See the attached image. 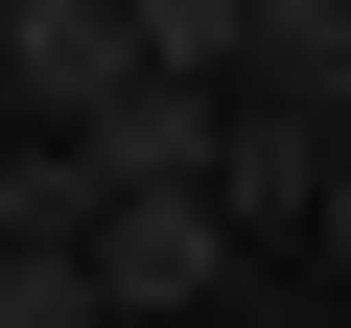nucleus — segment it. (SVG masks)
Wrapping results in <instances>:
<instances>
[{
	"label": "nucleus",
	"mask_w": 351,
	"mask_h": 328,
	"mask_svg": "<svg viewBox=\"0 0 351 328\" xmlns=\"http://www.w3.org/2000/svg\"><path fill=\"white\" fill-rule=\"evenodd\" d=\"M71 164H94V188H211V94H188V71H141V94L71 141Z\"/></svg>",
	"instance_id": "4"
},
{
	"label": "nucleus",
	"mask_w": 351,
	"mask_h": 328,
	"mask_svg": "<svg viewBox=\"0 0 351 328\" xmlns=\"http://www.w3.org/2000/svg\"><path fill=\"white\" fill-rule=\"evenodd\" d=\"M234 24H258V0H117V47L188 71V94H234Z\"/></svg>",
	"instance_id": "5"
},
{
	"label": "nucleus",
	"mask_w": 351,
	"mask_h": 328,
	"mask_svg": "<svg viewBox=\"0 0 351 328\" xmlns=\"http://www.w3.org/2000/svg\"><path fill=\"white\" fill-rule=\"evenodd\" d=\"M117 94H141L117 0H0V117H24V141H94Z\"/></svg>",
	"instance_id": "2"
},
{
	"label": "nucleus",
	"mask_w": 351,
	"mask_h": 328,
	"mask_svg": "<svg viewBox=\"0 0 351 328\" xmlns=\"http://www.w3.org/2000/svg\"><path fill=\"white\" fill-rule=\"evenodd\" d=\"M0 235L71 258V235H94V164H71V141H0Z\"/></svg>",
	"instance_id": "6"
},
{
	"label": "nucleus",
	"mask_w": 351,
	"mask_h": 328,
	"mask_svg": "<svg viewBox=\"0 0 351 328\" xmlns=\"http://www.w3.org/2000/svg\"><path fill=\"white\" fill-rule=\"evenodd\" d=\"M0 328H94V258H24L0 235Z\"/></svg>",
	"instance_id": "7"
},
{
	"label": "nucleus",
	"mask_w": 351,
	"mask_h": 328,
	"mask_svg": "<svg viewBox=\"0 0 351 328\" xmlns=\"http://www.w3.org/2000/svg\"><path fill=\"white\" fill-rule=\"evenodd\" d=\"M71 258H94V328H188V305L234 281V211H211V188H94Z\"/></svg>",
	"instance_id": "1"
},
{
	"label": "nucleus",
	"mask_w": 351,
	"mask_h": 328,
	"mask_svg": "<svg viewBox=\"0 0 351 328\" xmlns=\"http://www.w3.org/2000/svg\"><path fill=\"white\" fill-rule=\"evenodd\" d=\"M211 211H234V258H258V235H304V211H328V117L211 94Z\"/></svg>",
	"instance_id": "3"
}]
</instances>
